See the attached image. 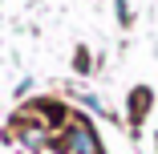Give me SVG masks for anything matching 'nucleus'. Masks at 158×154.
Wrapping results in <instances>:
<instances>
[{"label": "nucleus", "instance_id": "f257e3e1", "mask_svg": "<svg viewBox=\"0 0 158 154\" xmlns=\"http://www.w3.org/2000/svg\"><path fill=\"white\" fill-rule=\"evenodd\" d=\"M73 150H77V154H98V146H93V138H89V130H85V126H77V130H73Z\"/></svg>", "mask_w": 158, "mask_h": 154}]
</instances>
